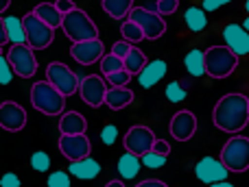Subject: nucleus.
I'll list each match as a JSON object with an SVG mask.
<instances>
[{"mask_svg":"<svg viewBox=\"0 0 249 187\" xmlns=\"http://www.w3.org/2000/svg\"><path fill=\"white\" fill-rule=\"evenodd\" d=\"M214 126L223 133L236 135L249 122V98L243 94H225L212 111Z\"/></svg>","mask_w":249,"mask_h":187,"instance_id":"obj_1","label":"nucleus"},{"mask_svg":"<svg viewBox=\"0 0 249 187\" xmlns=\"http://www.w3.org/2000/svg\"><path fill=\"white\" fill-rule=\"evenodd\" d=\"M31 102L44 115H61L66 107V96L48 81H37L31 87Z\"/></svg>","mask_w":249,"mask_h":187,"instance_id":"obj_2","label":"nucleus"},{"mask_svg":"<svg viewBox=\"0 0 249 187\" xmlns=\"http://www.w3.org/2000/svg\"><path fill=\"white\" fill-rule=\"evenodd\" d=\"M61 29H64L66 37L72 39V42H88V39L99 37V29H96V24L92 22V17L88 16L86 11H81L79 7L64 16Z\"/></svg>","mask_w":249,"mask_h":187,"instance_id":"obj_3","label":"nucleus"},{"mask_svg":"<svg viewBox=\"0 0 249 187\" xmlns=\"http://www.w3.org/2000/svg\"><path fill=\"white\" fill-rule=\"evenodd\" d=\"M238 55L228 46H212L206 50V74L212 78H228L236 70Z\"/></svg>","mask_w":249,"mask_h":187,"instance_id":"obj_4","label":"nucleus"},{"mask_svg":"<svg viewBox=\"0 0 249 187\" xmlns=\"http://www.w3.org/2000/svg\"><path fill=\"white\" fill-rule=\"evenodd\" d=\"M221 161L228 166L230 172L249 170V137L232 135L221 150Z\"/></svg>","mask_w":249,"mask_h":187,"instance_id":"obj_5","label":"nucleus"},{"mask_svg":"<svg viewBox=\"0 0 249 187\" xmlns=\"http://www.w3.org/2000/svg\"><path fill=\"white\" fill-rule=\"evenodd\" d=\"M22 22H24V29H26V44L33 50H44V48H48L55 42V29L48 26L46 22H42L33 11L26 13L22 17Z\"/></svg>","mask_w":249,"mask_h":187,"instance_id":"obj_6","label":"nucleus"},{"mask_svg":"<svg viewBox=\"0 0 249 187\" xmlns=\"http://www.w3.org/2000/svg\"><path fill=\"white\" fill-rule=\"evenodd\" d=\"M46 81L68 98V96H72V94L79 92V83H81V78H79L66 63L55 61V63H48V68H46Z\"/></svg>","mask_w":249,"mask_h":187,"instance_id":"obj_7","label":"nucleus"},{"mask_svg":"<svg viewBox=\"0 0 249 187\" xmlns=\"http://www.w3.org/2000/svg\"><path fill=\"white\" fill-rule=\"evenodd\" d=\"M7 59L11 63L16 77L20 78H31L37 72V59L33 55V48L29 44H20V46H11L7 52Z\"/></svg>","mask_w":249,"mask_h":187,"instance_id":"obj_8","label":"nucleus"},{"mask_svg":"<svg viewBox=\"0 0 249 187\" xmlns=\"http://www.w3.org/2000/svg\"><path fill=\"white\" fill-rule=\"evenodd\" d=\"M129 20H133L142 31H144L146 39H158L166 33V22L162 20L160 13H155L153 9L146 7H133L129 13Z\"/></svg>","mask_w":249,"mask_h":187,"instance_id":"obj_9","label":"nucleus"},{"mask_svg":"<svg viewBox=\"0 0 249 187\" xmlns=\"http://www.w3.org/2000/svg\"><path fill=\"white\" fill-rule=\"evenodd\" d=\"M79 96L86 105L90 107H101L105 105V96H107V85L101 78V74H90V77H83L79 83Z\"/></svg>","mask_w":249,"mask_h":187,"instance_id":"obj_10","label":"nucleus"},{"mask_svg":"<svg viewBox=\"0 0 249 187\" xmlns=\"http://www.w3.org/2000/svg\"><path fill=\"white\" fill-rule=\"evenodd\" d=\"M158 137L153 135V131H151L149 126H131L127 131V135H124V148L129 150V153L138 155V157H142V155H146L149 150H153V144Z\"/></svg>","mask_w":249,"mask_h":187,"instance_id":"obj_11","label":"nucleus"},{"mask_svg":"<svg viewBox=\"0 0 249 187\" xmlns=\"http://www.w3.org/2000/svg\"><path fill=\"white\" fill-rule=\"evenodd\" d=\"M195 174L201 183L206 185H212V183H219V181H228V166H225L221 159H214V157H203L201 161L195 166Z\"/></svg>","mask_w":249,"mask_h":187,"instance_id":"obj_12","label":"nucleus"},{"mask_svg":"<svg viewBox=\"0 0 249 187\" xmlns=\"http://www.w3.org/2000/svg\"><path fill=\"white\" fill-rule=\"evenodd\" d=\"M70 55H72V59L77 61V63L92 65L105 57V46L99 37L88 39V42H74L72 48H70Z\"/></svg>","mask_w":249,"mask_h":187,"instance_id":"obj_13","label":"nucleus"},{"mask_svg":"<svg viewBox=\"0 0 249 187\" xmlns=\"http://www.w3.org/2000/svg\"><path fill=\"white\" fill-rule=\"evenodd\" d=\"M26 126V111L13 100H4L0 105V128L9 133H18Z\"/></svg>","mask_w":249,"mask_h":187,"instance_id":"obj_14","label":"nucleus"},{"mask_svg":"<svg viewBox=\"0 0 249 187\" xmlns=\"http://www.w3.org/2000/svg\"><path fill=\"white\" fill-rule=\"evenodd\" d=\"M90 140L88 135H61L59 137V153L70 161H79V159L90 157Z\"/></svg>","mask_w":249,"mask_h":187,"instance_id":"obj_15","label":"nucleus"},{"mask_svg":"<svg viewBox=\"0 0 249 187\" xmlns=\"http://www.w3.org/2000/svg\"><path fill=\"white\" fill-rule=\"evenodd\" d=\"M168 131H171V135L175 137L177 141H188L190 137L197 133V118H195V113L188 109L177 111L171 120Z\"/></svg>","mask_w":249,"mask_h":187,"instance_id":"obj_16","label":"nucleus"},{"mask_svg":"<svg viewBox=\"0 0 249 187\" xmlns=\"http://www.w3.org/2000/svg\"><path fill=\"white\" fill-rule=\"evenodd\" d=\"M225 46L238 57L249 55V31L243 29V24H228L223 29Z\"/></svg>","mask_w":249,"mask_h":187,"instance_id":"obj_17","label":"nucleus"},{"mask_svg":"<svg viewBox=\"0 0 249 187\" xmlns=\"http://www.w3.org/2000/svg\"><path fill=\"white\" fill-rule=\"evenodd\" d=\"M164 77H166V61L153 59L144 65V70H142L140 74H138V83H140L144 90H149V87L158 85Z\"/></svg>","mask_w":249,"mask_h":187,"instance_id":"obj_18","label":"nucleus"},{"mask_svg":"<svg viewBox=\"0 0 249 187\" xmlns=\"http://www.w3.org/2000/svg\"><path fill=\"white\" fill-rule=\"evenodd\" d=\"M61 135H83L88 131V120L77 111H66L59 118Z\"/></svg>","mask_w":249,"mask_h":187,"instance_id":"obj_19","label":"nucleus"},{"mask_svg":"<svg viewBox=\"0 0 249 187\" xmlns=\"http://www.w3.org/2000/svg\"><path fill=\"white\" fill-rule=\"evenodd\" d=\"M68 172L72 176H77V179H81V181H90L101 172V163L94 161L92 157H86V159H79V161L70 163Z\"/></svg>","mask_w":249,"mask_h":187,"instance_id":"obj_20","label":"nucleus"},{"mask_svg":"<svg viewBox=\"0 0 249 187\" xmlns=\"http://www.w3.org/2000/svg\"><path fill=\"white\" fill-rule=\"evenodd\" d=\"M131 102H133V92L127 90V87H112V90H107V96H105V105L116 111L129 107Z\"/></svg>","mask_w":249,"mask_h":187,"instance_id":"obj_21","label":"nucleus"},{"mask_svg":"<svg viewBox=\"0 0 249 187\" xmlns=\"http://www.w3.org/2000/svg\"><path fill=\"white\" fill-rule=\"evenodd\" d=\"M33 13L39 17L42 22H46L48 26H53V29H57V26H61V22H64V13L59 11V9L55 7V2H42L37 4V7L33 9Z\"/></svg>","mask_w":249,"mask_h":187,"instance_id":"obj_22","label":"nucleus"},{"mask_svg":"<svg viewBox=\"0 0 249 187\" xmlns=\"http://www.w3.org/2000/svg\"><path fill=\"white\" fill-rule=\"evenodd\" d=\"M4 26H7V37H9V42H11V46L26 44V29H24L22 17L7 16L4 17Z\"/></svg>","mask_w":249,"mask_h":187,"instance_id":"obj_23","label":"nucleus"},{"mask_svg":"<svg viewBox=\"0 0 249 187\" xmlns=\"http://www.w3.org/2000/svg\"><path fill=\"white\" fill-rule=\"evenodd\" d=\"M140 168H142V159L138 157V155H133V153H124L121 159H118V174L123 176V179H136L138 176V172H140Z\"/></svg>","mask_w":249,"mask_h":187,"instance_id":"obj_24","label":"nucleus"},{"mask_svg":"<svg viewBox=\"0 0 249 187\" xmlns=\"http://www.w3.org/2000/svg\"><path fill=\"white\" fill-rule=\"evenodd\" d=\"M184 65H186V70H188V74H193V77H203V74H206V52L199 50V48L190 50L184 59Z\"/></svg>","mask_w":249,"mask_h":187,"instance_id":"obj_25","label":"nucleus"},{"mask_svg":"<svg viewBox=\"0 0 249 187\" xmlns=\"http://www.w3.org/2000/svg\"><path fill=\"white\" fill-rule=\"evenodd\" d=\"M103 9L109 17L114 20H123L131 13L133 9V0H103Z\"/></svg>","mask_w":249,"mask_h":187,"instance_id":"obj_26","label":"nucleus"},{"mask_svg":"<svg viewBox=\"0 0 249 187\" xmlns=\"http://www.w3.org/2000/svg\"><path fill=\"white\" fill-rule=\"evenodd\" d=\"M184 20H186V24H188V29L193 31V33H201V31L208 26V17H206V11H203V7H190V9H186Z\"/></svg>","mask_w":249,"mask_h":187,"instance_id":"obj_27","label":"nucleus"},{"mask_svg":"<svg viewBox=\"0 0 249 187\" xmlns=\"http://www.w3.org/2000/svg\"><path fill=\"white\" fill-rule=\"evenodd\" d=\"M123 61H124V70H127L129 74H140L142 70H144V65L149 63L146 57H144V52H142L140 48H136V46L129 50V55L124 57Z\"/></svg>","mask_w":249,"mask_h":187,"instance_id":"obj_28","label":"nucleus"},{"mask_svg":"<svg viewBox=\"0 0 249 187\" xmlns=\"http://www.w3.org/2000/svg\"><path fill=\"white\" fill-rule=\"evenodd\" d=\"M121 35H123L124 42H129V44H133V42H142V39H146V37H144V31H142L133 20H129V17L121 24Z\"/></svg>","mask_w":249,"mask_h":187,"instance_id":"obj_29","label":"nucleus"},{"mask_svg":"<svg viewBox=\"0 0 249 187\" xmlns=\"http://www.w3.org/2000/svg\"><path fill=\"white\" fill-rule=\"evenodd\" d=\"M121 70H124V61L121 59V57L116 55H105L103 59H101V72L107 77V74H114V72H121Z\"/></svg>","mask_w":249,"mask_h":187,"instance_id":"obj_30","label":"nucleus"},{"mask_svg":"<svg viewBox=\"0 0 249 187\" xmlns=\"http://www.w3.org/2000/svg\"><path fill=\"white\" fill-rule=\"evenodd\" d=\"M51 157H48V153H44V150H37V153L31 155V168H33L35 172H48V168H51Z\"/></svg>","mask_w":249,"mask_h":187,"instance_id":"obj_31","label":"nucleus"},{"mask_svg":"<svg viewBox=\"0 0 249 187\" xmlns=\"http://www.w3.org/2000/svg\"><path fill=\"white\" fill-rule=\"evenodd\" d=\"M142 166L144 168H151V170H158V168H162L164 163H166V155H160L155 153V150H149L146 155H142Z\"/></svg>","mask_w":249,"mask_h":187,"instance_id":"obj_32","label":"nucleus"},{"mask_svg":"<svg viewBox=\"0 0 249 187\" xmlns=\"http://www.w3.org/2000/svg\"><path fill=\"white\" fill-rule=\"evenodd\" d=\"M186 96H188V92L184 90V85L179 81H173L166 85V98L171 102H181V100H186Z\"/></svg>","mask_w":249,"mask_h":187,"instance_id":"obj_33","label":"nucleus"},{"mask_svg":"<svg viewBox=\"0 0 249 187\" xmlns=\"http://www.w3.org/2000/svg\"><path fill=\"white\" fill-rule=\"evenodd\" d=\"M46 185L48 187H70V172H64V170L51 172Z\"/></svg>","mask_w":249,"mask_h":187,"instance_id":"obj_34","label":"nucleus"},{"mask_svg":"<svg viewBox=\"0 0 249 187\" xmlns=\"http://www.w3.org/2000/svg\"><path fill=\"white\" fill-rule=\"evenodd\" d=\"M177 7H179V0H158L153 11L160 13V16H171V13L177 11Z\"/></svg>","mask_w":249,"mask_h":187,"instance_id":"obj_35","label":"nucleus"},{"mask_svg":"<svg viewBox=\"0 0 249 187\" xmlns=\"http://www.w3.org/2000/svg\"><path fill=\"white\" fill-rule=\"evenodd\" d=\"M13 74H16V72H13L9 59L0 55V85H9V83L13 81Z\"/></svg>","mask_w":249,"mask_h":187,"instance_id":"obj_36","label":"nucleus"},{"mask_svg":"<svg viewBox=\"0 0 249 187\" xmlns=\"http://www.w3.org/2000/svg\"><path fill=\"white\" fill-rule=\"evenodd\" d=\"M109 81V85L112 87H127V83L131 81V74L127 72V70H121V72H114V74H107L105 77Z\"/></svg>","mask_w":249,"mask_h":187,"instance_id":"obj_37","label":"nucleus"},{"mask_svg":"<svg viewBox=\"0 0 249 187\" xmlns=\"http://www.w3.org/2000/svg\"><path fill=\"white\" fill-rule=\"evenodd\" d=\"M118 137V128L114 126V124H107L105 128H101V141H103L105 146H112L114 141H116Z\"/></svg>","mask_w":249,"mask_h":187,"instance_id":"obj_38","label":"nucleus"},{"mask_svg":"<svg viewBox=\"0 0 249 187\" xmlns=\"http://www.w3.org/2000/svg\"><path fill=\"white\" fill-rule=\"evenodd\" d=\"M131 48H133L131 44L123 39V42H116V44L112 46V55H116V57H121V59H124V57L129 55V50H131Z\"/></svg>","mask_w":249,"mask_h":187,"instance_id":"obj_39","label":"nucleus"},{"mask_svg":"<svg viewBox=\"0 0 249 187\" xmlns=\"http://www.w3.org/2000/svg\"><path fill=\"white\" fill-rule=\"evenodd\" d=\"M0 187H20V179L13 172H7V174L0 176Z\"/></svg>","mask_w":249,"mask_h":187,"instance_id":"obj_40","label":"nucleus"},{"mask_svg":"<svg viewBox=\"0 0 249 187\" xmlns=\"http://www.w3.org/2000/svg\"><path fill=\"white\" fill-rule=\"evenodd\" d=\"M228 2H232V0H203V11H216Z\"/></svg>","mask_w":249,"mask_h":187,"instance_id":"obj_41","label":"nucleus"},{"mask_svg":"<svg viewBox=\"0 0 249 187\" xmlns=\"http://www.w3.org/2000/svg\"><path fill=\"white\" fill-rule=\"evenodd\" d=\"M55 7L59 9V11H61V13H64V16H66V13L74 11V9H77V4H74L72 0H57V2H55Z\"/></svg>","mask_w":249,"mask_h":187,"instance_id":"obj_42","label":"nucleus"},{"mask_svg":"<svg viewBox=\"0 0 249 187\" xmlns=\"http://www.w3.org/2000/svg\"><path fill=\"white\" fill-rule=\"evenodd\" d=\"M153 150H155V153L166 155V157H168V153H171V146H168V141H164V140H155Z\"/></svg>","mask_w":249,"mask_h":187,"instance_id":"obj_43","label":"nucleus"},{"mask_svg":"<svg viewBox=\"0 0 249 187\" xmlns=\"http://www.w3.org/2000/svg\"><path fill=\"white\" fill-rule=\"evenodd\" d=\"M136 187H168V185L158 179H146V181H142V183H138Z\"/></svg>","mask_w":249,"mask_h":187,"instance_id":"obj_44","label":"nucleus"},{"mask_svg":"<svg viewBox=\"0 0 249 187\" xmlns=\"http://www.w3.org/2000/svg\"><path fill=\"white\" fill-rule=\"evenodd\" d=\"M7 42H9V37H7V26H4V17H0V48H2Z\"/></svg>","mask_w":249,"mask_h":187,"instance_id":"obj_45","label":"nucleus"},{"mask_svg":"<svg viewBox=\"0 0 249 187\" xmlns=\"http://www.w3.org/2000/svg\"><path fill=\"white\" fill-rule=\"evenodd\" d=\"M9 4H11V0H0V16H2V13L9 9Z\"/></svg>","mask_w":249,"mask_h":187,"instance_id":"obj_46","label":"nucleus"},{"mask_svg":"<svg viewBox=\"0 0 249 187\" xmlns=\"http://www.w3.org/2000/svg\"><path fill=\"white\" fill-rule=\"evenodd\" d=\"M105 187H124V183H123V181H109V183L107 185H105Z\"/></svg>","mask_w":249,"mask_h":187,"instance_id":"obj_47","label":"nucleus"},{"mask_svg":"<svg viewBox=\"0 0 249 187\" xmlns=\"http://www.w3.org/2000/svg\"><path fill=\"white\" fill-rule=\"evenodd\" d=\"M210 187H234V185L228 183V181H219V183H212Z\"/></svg>","mask_w":249,"mask_h":187,"instance_id":"obj_48","label":"nucleus"},{"mask_svg":"<svg viewBox=\"0 0 249 187\" xmlns=\"http://www.w3.org/2000/svg\"><path fill=\"white\" fill-rule=\"evenodd\" d=\"M243 29H245V31H249V16H247V20L243 22Z\"/></svg>","mask_w":249,"mask_h":187,"instance_id":"obj_49","label":"nucleus"},{"mask_svg":"<svg viewBox=\"0 0 249 187\" xmlns=\"http://www.w3.org/2000/svg\"><path fill=\"white\" fill-rule=\"evenodd\" d=\"M245 9H247V13H249V0H247V2H245Z\"/></svg>","mask_w":249,"mask_h":187,"instance_id":"obj_50","label":"nucleus"}]
</instances>
